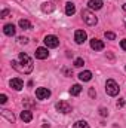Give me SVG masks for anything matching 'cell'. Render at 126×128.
I'll use <instances>...</instances> for the list:
<instances>
[{"mask_svg": "<svg viewBox=\"0 0 126 128\" xmlns=\"http://www.w3.org/2000/svg\"><path fill=\"white\" fill-rule=\"evenodd\" d=\"M12 67L19 72V73H24V74H28L33 72V60L24 52H21L18 55V60H12L10 61Z\"/></svg>", "mask_w": 126, "mask_h": 128, "instance_id": "obj_1", "label": "cell"}, {"mask_svg": "<svg viewBox=\"0 0 126 128\" xmlns=\"http://www.w3.org/2000/svg\"><path fill=\"white\" fill-rule=\"evenodd\" d=\"M119 85H117V82L114 80V79H108L107 82H105V92L108 94V96L111 97H116L119 94Z\"/></svg>", "mask_w": 126, "mask_h": 128, "instance_id": "obj_2", "label": "cell"}, {"mask_svg": "<svg viewBox=\"0 0 126 128\" xmlns=\"http://www.w3.org/2000/svg\"><path fill=\"white\" fill-rule=\"evenodd\" d=\"M82 18H83V21H85L88 26H95V24L98 22V18L91 12V9H85V10H82Z\"/></svg>", "mask_w": 126, "mask_h": 128, "instance_id": "obj_3", "label": "cell"}, {"mask_svg": "<svg viewBox=\"0 0 126 128\" xmlns=\"http://www.w3.org/2000/svg\"><path fill=\"white\" fill-rule=\"evenodd\" d=\"M43 42H45V45H46L48 48H57V46L60 45V39H58L57 36H54V34H48Z\"/></svg>", "mask_w": 126, "mask_h": 128, "instance_id": "obj_4", "label": "cell"}, {"mask_svg": "<svg viewBox=\"0 0 126 128\" xmlns=\"http://www.w3.org/2000/svg\"><path fill=\"white\" fill-rule=\"evenodd\" d=\"M55 107H57V110H58L60 113H70V112H71V106H70L67 101H64V100L63 101H58Z\"/></svg>", "mask_w": 126, "mask_h": 128, "instance_id": "obj_5", "label": "cell"}, {"mask_svg": "<svg viewBox=\"0 0 126 128\" xmlns=\"http://www.w3.org/2000/svg\"><path fill=\"white\" fill-rule=\"evenodd\" d=\"M36 97L39 100H46V98L51 97V91L48 88H37L36 90Z\"/></svg>", "mask_w": 126, "mask_h": 128, "instance_id": "obj_6", "label": "cell"}, {"mask_svg": "<svg viewBox=\"0 0 126 128\" xmlns=\"http://www.w3.org/2000/svg\"><path fill=\"white\" fill-rule=\"evenodd\" d=\"M86 37H88V36H86V32H83V30H76V33H74V40H76L77 45L85 43Z\"/></svg>", "mask_w": 126, "mask_h": 128, "instance_id": "obj_7", "label": "cell"}, {"mask_svg": "<svg viewBox=\"0 0 126 128\" xmlns=\"http://www.w3.org/2000/svg\"><path fill=\"white\" fill-rule=\"evenodd\" d=\"M9 85H10V88H13L15 91H21V90L24 88V82H22L19 78H15V79H12Z\"/></svg>", "mask_w": 126, "mask_h": 128, "instance_id": "obj_8", "label": "cell"}, {"mask_svg": "<svg viewBox=\"0 0 126 128\" xmlns=\"http://www.w3.org/2000/svg\"><path fill=\"white\" fill-rule=\"evenodd\" d=\"M91 48H92L94 51H102V49H104V42L94 37V39L91 40Z\"/></svg>", "mask_w": 126, "mask_h": 128, "instance_id": "obj_9", "label": "cell"}, {"mask_svg": "<svg viewBox=\"0 0 126 128\" xmlns=\"http://www.w3.org/2000/svg\"><path fill=\"white\" fill-rule=\"evenodd\" d=\"M48 57H49V52H48L46 48H37V51H36V58L37 60H46Z\"/></svg>", "mask_w": 126, "mask_h": 128, "instance_id": "obj_10", "label": "cell"}, {"mask_svg": "<svg viewBox=\"0 0 126 128\" xmlns=\"http://www.w3.org/2000/svg\"><path fill=\"white\" fill-rule=\"evenodd\" d=\"M42 10H43V12L51 14V12H54V10H55V4H54L52 2H45V3H42Z\"/></svg>", "mask_w": 126, "mask_h": 128, "instance_id": "obj_11", "label": "cell"}, {"mask_svg": "<svg viewBox=\"0 0 126 128\" xmlns=\"http://www.w3.org/2000/svg\"><path fill=\"white\" fill-rule=\"evenodd\" d=\"M0 113H1V116H3V118H6L9 122H12V124L15 122V115H13L12 112H9V110H6V109H1V110H0Z\"/></svg>", "mask_w": 126, "mask_h": 128, "instance_id": "obj_12", "label": "cell"}, {"mask_svg": "<svg viewBox=\"0 0 126 128\" xmlns=\"http://www.w3.org/2000/svg\"><path fill=\"white\" fill-rule=\"evenodd\" d=\"M15 32H16V30H15V26H13V24H6V26L3 27V33H4L6 36H10V37H12V36H15Z\"/></svg>", "mask_w": 126, "mask_h": 128, "instance_id": "obj_13", "label": "cell"}, {"mask_svg": "<svg viewBox=\"0 0 126 128\" xmlns=\"http://www.w3.org/2000/svg\"><path fill=\"white\" fill-rule=\"evenodd\" d=\"M79 79H80L82 82H89V80L92 79V73H91L89 70H85V72L79 73Z\"/></svg>", "mask_w": 126, "mask_h": 128, "instance_id": "obj_14", "label": "cell"}, {"mask_svg": "<svg viewBox=\"0 0 126 128\" xmlns=\"http://www.w3.org/2000/svg\"><path fill=\"white\" fill-rule=\"evenodd\" d=\"M88 6H89V9L98 10V9L102 8V2H101V0H89V2H88Z\"/></svg>", "mask_w": 126, "mask_h": 128, "instance_id": "obj_15", "label": "cell"}, {"mask_svg": "<svg viewBox=\"0 0 126 128\" xmlns=\"http://www.w3.org/2000/svg\"><path fill=\"white\" fill-rule=\"evenodd\" d=\"M21 119H22L24 122H30L33 119V113L30 110H22V112H21Z\"/></svg>", "mask_w": 126, "mask_h": 128, "instance_id": "obj_16", "label": "cell"}, {"mask_svg": "<svg viewBox=\"0 0 126 128\" xmlns=\"http://www.w3.org/2000/svg\"><path fill=\"white\" fill-rule=\"evenodd\" d=\"M74 12H76V6H74L71 2H68V3L65 4V14H67L68 16H71V15H74Z\"/></svg>", "mask_w": 126, "mask_h": 128, "instance_id": "obj_17", "label": "cell"}, {"mask_svg": "<svg viewBox=\"0 0 126 128\" xmlns=\"http://www.w3.org/2000/svg\"><path fill=\"white\" fill-rule=\"evenodd\" d=\"M19 27L22 30H30L31 28V22L28 20H19Z\"/></svg>", "mask_w": 126, "mask_h": 128, "instance_id": "obj_18", "label": "cell"}, {"mask_svg": "<svg viewBox=\"0 0 126 128\" xmlns=\"http://www.w3.org/2000/svg\"><path fill=\"white\" fill-rule=\"evenodd\" d=\"M80 92H82V86H80V85H77V84H76V85H73V86L70 88V94H71V96H79Z\"/></svg>", "mask_w": 126, "mask_h": 128, "instance_id": "obj_19", "label": "cell"}, {"mask_svg": "<svg viewBox=\"0 0 126 128\" xmlns=\"http://www.w3.org/2000/svg\"><path fill=\"white\" fill-rule=\"evenodd\" d=\"M73 128H89V125H88L86 121H77V122L73 125Z\"/></svg>", "mask_w": 126, "mask_h": 128, "instance_id": "obj_20", "label": "cell"}, {"mask_svg": "<svg viewBox=\"0 0 126 128\" xmlns=\"http://www.w3.org/2000/svg\"><path fill=\"white\" fill-rule=\"evenodd\" d=\"M22 104H24L25 107H34V103H33L30 98H24V100H22Z\"/></svg>", "mask_w": 126, "mask_h": 128, "instance_id": "obj_21", "label": "cell"}, {"mask_svg": "<svg viewBox=\"0 0 126 128\" xmlns=\"http://www.w3.org/2000/svg\"><path fill=\"white\" fill-rule=\"evenodd\" d=\"M105 39H108V40H114L116 39V34L111 32H105Z\"/></svg>", "mask_w": 126, "mask_h": 128, "instance_id": "obj_22", "label": "cell"}, {"mask_svg": "<svg viewBox=\"0 0 126 128\" xmlns=\"http://www.w3.org/2000/svg\"><path fill=\"white\" fill-rule=\"evenodd\" d=\"M83 64H85L83 58H76V60H74V66H76V67H82Z\"/></svg>", "mask_w": 126, "mask_h": 128, "instance_id": "obj_23", "label": "cell"}, {"mask_svg": "<svg viewBox=\"0 0 126 128\" xmlns=\"http://www.w3.org/2000/svg\"><path fill=\"white\" fill-rule=\"evenodd\" d=\"M7 15H9V9H3V10H1V14H0V16H1V18H6Z\"/></svg>", "mask_w": 126, "mask_h": 128, "instance_id": "obj_24", "label": "cell"}, {"mask_svg": "<svg viewBox=\"0 0 126 128\" xmlns=\"http://www.w3.org/2000/svg\"><path fill=\"white\" fill-rule=\"evenodd\" d=\"M99 113H101V116H107V115H108V110L104 109V107H101V109H99Z\"/></svg>", "mask_w": 126, "mask_h": 128, "instance_id": "obj_25", "label": "cell"}, {"mask_svg": "<svg viewBox=\"0 0 126 128\" xmlns=\"http://www.w3.org/2000/svg\"><path fill=\"white\" fill-rule=\"evenodd\" d=\"M6 101H7V97L4 96V94H1V96H0V104H4Z\"/></svg>", "mask_w": 126, "mask_h": 128, "instance_id": "obj_26", "label": "cell"}, {"mask_svg": "<svg viewBox=\"0 0 126 128\" xmlns=\"http://www.w3.org/2000/svg\"><path fill=\"white\" fill-rule=\"evenodd\" d=\"M18 42H19V43H24V45H25V43L28 42V39H27V37H18Z\"/></svg>", "mask_w": 126, "mask_h": 128, "instance_id": "obj_27", "label": "cell"}, {"mask_svg": "<svg viewBox=\"0 0 126 128\" xmlns=\"http://www.w3.org/2000/svg\"><path fill=\"white\" fill-rule=\"evenodd\" d=\"M125 106V100L123 98H119V101H117V107H123Z\"/></svg>", "mask_w": 126, "mask_h": 128, "instance_id": "obj_28", "label": "cell"}, {"mask_svg": "<svg viewBox=\"0 0 126 128\" xmlns=\"http://www.w3.org/2000/svg\"><path fill=\"white\" fill-rule=\"evenodd\" d=\"M120 46H122V49H123V51H126V39H123V40L120 42Z\"/></svg>", "mask_w": 126, "mask_h": 128, "instance_id": "obj_29", "label": "cell"}, {"mask_svg": "<svg viewBox=\"0 0 126 128\" xmlns=\"http://www.w3.org/2000/svg\"><path fill=\"white\" fill-rule=\"evenodd\" d=\"M95 94H96V92H95L94 90L91 88V90H89V96H91V97H95Z\"/></svg>", "mask_w": 126, "mask_h": 128, "instance_id": "obj_30", "label": "cell"}, {"mask_svg": "<svg viewBox=\"0 0 126 128\" xmlns=\"http://www.w3.org/2000/svg\"><path fill=\"white\" fill-rule=\"evenodd\" d=\"M123 9H125V10H126V3H125V4H123Z\"/></svg>", "mask_w": 126, "mask_h": 128, "instance_id": "obj_31", "label": "cell"}, {"mask_svg": "<svg viewBox=\"0 0 126 128\" xmlns=\"http://www.w3.org/2000/svg\"><path fill=\"white\" fill-rule=\"evenodd\" d=\"M125 26H126V16H125Z\"/></svg>", "mask_w": 126, "mask_h": 128, "instance_id": "obj_32", "label": "cell"}, {"mask_svg": "<svg viewBox=\"0 0 126 128\" xmlns=\"http://www.w3.org/2000/svg\"><path fill=\"white\" fill-rule=\"evenodd\" d=\"M125 68H126V67H125Z\"/></svg>", "mask_w": 126, "mask_h": 128, "instance_id": "obj_33", "label": "cell"}]
</instances>
